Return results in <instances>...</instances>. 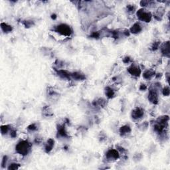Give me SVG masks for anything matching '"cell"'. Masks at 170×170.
I'll return each mask as SVG.
<instances>
[{
    "label": "cell",
    "instance_id": "1",
    "mask_svg": "<svg viewBox=\"0 0 170 170\" xmlns=\"http://www.w3.org/2000/svg\"><path fill=\"white\" fill-rule=\"evenodd\" d=\"M31 144L27 141H21L17 144L15 150L18 154L22 155H26L29 154L31 150Z\"/></svg>",
    "mask_w": 170,
    "mask_h": 170
},
{
    "label": "cell",
    "instance_id": "2",
    "mask_svg": "<svg viewBox=\"0 0 170 170\" xmlns=\"http://www.w3.org/2000/svg\"><path fill=\"white\" fill-rule=\"evenodd\" d=\"M56 31L61 35L67 37L70 36V35L72 33V31L70 26L66 24L59 25L56 28Z\"/></svg>",
    "mask_w": 170,
    "mask_h": 170
},
{
    "label": "cell",
    "instance_id": "3",
    "mask_svg": "<svg viewBox=\"0 0 170 170\" xmlns=\"http://www.w3.org/2000/svg\"><path fill=\"white\" fill-rule=\"evenodd\" d=\"M137 16L140 21L144 22H150L152 19V14L144 9H140L137 12Z\"/></svg>",
    "mask_w": 170,
    "mask_h": 170
},
{
    "label": "cell",
    "instance_id": "4",
    "mask_svg": "<svg viewBox=\"0 0 170 170\" xmlns=\"http://www.w3.org/2000/svg\"><path fill=\"white\" fill-rule=\"evenodd\" d=\"M106 157H107L108 160H116L120 157V154L116 150H110L107 152L106 154Z\"/></svg>",
    "mask_w": 170,
    "mask_h": 170
},
{
    "label": "cell",
    "instance_id": "5",
    "mask_svg": "<svg viewBox=\"0 0 170 170\" xmlns=\"http://www.w3.org/2000/svg\"><path fill=\"white\" fill-rule=\"evenodd\" d=\"M148 100L154 104H157L158 103V94L155 89L150 90L148 94Z\"/></svg>",
    "mask_w": 170,
    "mask_h": 170
},
{
    "label": "cell",
    "instance_id": "6",
    "mask_svg": "<svg viewBox=\"0 0 170 170\" xmlns=\"http://www.w3.org/2000/svg\"><path fill=\"white\" fill-rule=\"evenodd\" d=\"M144 112L141 108H136L132 112V116L134 120H138L140 118H142L144 116Z\"/></svg>",
    "mask_w": 170,
    "mask_h": 170
},
{
    "label": "cell",
    "instance_id": "7",
    "mask_svg": "<svg viewBox=\"0 0 170 170\" xmlns=\"http://www.w3.org/2000/svg\"><path fill=\"white\" fill-rule=\"evenodd\" d=\"M128 72L130 74H131L132 75L134 76V77H139L141 74V70L140 68L137 66L135 65H132L128 68Z\"/></svg>",
    "mask_w": 170,
    "mask_h": 170
},
{
    "label": "cell",
    "instance_id": "8",
    "mask_svg": "<svg viewBox=\"0 0 170 170\" xmlns=\"http://www.w3.org/2000/svg\"><path fill=\"white\" fill-rule=\"evenodd\" d=\"M142 28L141 27L140 25L138 23H136L132 25V27L130 28V32L133 34H138L142 31Z\"/></svg>",
    "mask_w": 170,
    "mask_h": 170
},
{
    "label": "cell",
    "instance_id": "9",
    "mask_svg": "<svg viewBox=\"0 0 170 170\" xmlns=\"http://www.w3.org/2000/svg\"><path fill=\"white\" fill-rule=\"evenodd\" d=\"M161 51L164 55H169V42H165L161 47Z\"/></svg>",
    "mask_w": 170,
    "mask_h": 170
},
{
    "label": "cell",
    "instance_id": "10",
    "mask_svg": "<svg viewBox=\"0 0 170 170\" xmlns=\"http://www.w3.org/2000/svg\"><path fill=\"white\" fill-rule=\"evenodd\" d=\"M54 140L52 139H49L48 140L47 143L46 144L45 146V151L47 152H51L52 150V147L54 146Z\"/></svg>",
    "mask_w": 170,
    "mask_h": 170
},
{
    "label": "cell",
    "instance_id": "11",
    "mask_svg": "<svg viewBox=\"0 0 170 170\" xmlns=\"http://www.w3.org/2000/svg\"><path fill=\"white\" fill-rule=\"evenodd\" d=\"M71 77L73 78V79H76L77 80H84L85 79V76L82 74L80 73V72H74V73L71 74L70 75Z\"/></svg>",
    "mask_w": 170,
    "mask_h": 170
},
{
    "label": "cell",
    "instance_id": "12",
    "mask_svg": "<svg viewBox=\"0 0 170 170\" xmlns=\"http://www.w3.org/2000/svg\"><path fill=\"white\" fill-rule=\"evenodd\" d=\"M1 27H2V29L3 30V31H4L5 33H9L12 31V27L9 25L5 23H2L1 24Z\"/></svg>",
    "mask_w": 170,
    "mask_h": 170
},
{
    "label": "cell",
    "instance_id": "13",
    "mask_svg": "<svg viewBox=\"0 0 170 170\" xmlns=\"http://www.w3.org/2000/svg\"><path fill=\"white\" fill-rule=\"evenodd\" d=\"M58 75H59L62 79H70V77H71L70 74L68 73L66 70H59V71H58Z\"/></svg>",
    "mask_w": 170,
    "mask_h": 170
},
{
    "label": "cell",
    "instance_id": "14",
    "mask_svg": "<svg viewBox=\"0 0 170 170\" xmlns=\"http://www.w3.org/2000/svg\"><path fill=\"white\" fill-rule=\"evenodd\" d=\"M130 132H131L130 127L129 126H127V125H126V126H122V127L120 128V134H121L122 136H124L125 134H129Z\"/></svg>",
    "mask_w": 170,
    "mask_h": 170
},
{
    "label": "cell",
    "instance_id": "15",
    "mask_svg": "<svg viewBox=\"0 0 170 170\" xmlns=\"http://www.w3.org/2000/svg\"><path fill=\"white\" fill-rule=\"evenodd\" d=\"M154 74H155V72H154V71H152V70H147L144 72V75H143V77H144V79L148 80V79H151L152 77H154Z\"/></svg>",
    "mask_w": 170,
    "mask_h": 170
},
{
    "label": "cell",
    "instance_id": "16",
    "mask_svg": "<svg viewBox=\"0 0 170 170\" xmlns=\"http://www.w3.org/2000/svg\"><path fill=\"white\" fill-rule=\"evenodd\" d=\"M58 133L62 137H67L68 136V134H67V131L65 130V128L63 127V126H59V128H58Z\"/></svg>",
    "mask_w": 170,
    "mask_h": 170
},
{
    "label": "cell",
    "instance_id": "17",
    "mask_svg": "<svg viewBox=\"0 0 170 170\" xmlns=\"http://www.w3.org/2000/svg\"><path fill=\"white\" fill-rule=\"evenodd\" d=\"M114 91L112 89V88H109V87H108V88H106V95L107 96V97L109 98H112L114 97Z\"/></svg>",
    "mask_w": 170,
    "mask_h": 170
},
{
    "label": "cell",
    "instance_id": "18",
    "mask_svg": "<svg viewBox=\"0 0 170 170\" xmlns=\"http://www.w3.org/2000/svg\"><path fill=\"white\" fill-rule=\"evenodd\" d=\"M9 126L8 125H6V126H2L1 127V131H2V134H6L8 133V132L9 131Z\"/></svg>",
    "mask_w": 170,
    "mask_h": 170
},
{
    "label": "cell",
    "instance_id": "19",
    "mask_svg": "<svg viewBox=\"0 0 170 170\" xmlns=\"http://www.w3.org/2000/svg\"><path fill=\"white\" fill-rule=\"evenodd\" d=\"M19 167V165L17 164H12L9 165L8 169H17Z\"/></svg>",
    "mask_w": 170,
    "mask_h": 170
},
{
    "label": "cell",
    "instance_id": "20",
    "mask_svg": "<svg viewBox=\"0 0 170 170\" xmlns=\"http://www.w3.org/2000/svg\"><path fill=\"white\" fill-rule=\"evenodd\" d=\"M160 42H159V41H157V42H154L152 47V50H153V51H155V50H157V49L159 48V47H160Z\"/></svg>",
    "mask_w": 170,
    "mask_h": 170
},
{
    "label": "cell",
    "instance_id": "21",
    "mask_svg": "<svg viewBox=\"0 0 170 170\" xmlns=\"http://www.w3.org/2000/svg\"><path fill=\"white\" fill-rule=\"evenodd\" d=\"M163 94L164 96H169V88L168 87H166L163 89Z\"/></svg>",
    "mask_w": 170,
    "mask_h": 170
},
{
    "label": "cell",
    "instance_id": "22",
    "mask_svg": "<svg viewBox=\"0 0 170 170\" xmlns=\"http://www.w3.org/2000/svg\"><path fill=\"white\" fill-rule=\"evenodd\" d=\"M127 9L129 12H132H132H134V11H135V9H136V7H135L134 5H129L127 6Z\"/></svg>",
    "mask_w": 170,
    "mask_h": 170
},
{
    "label": "cell",
    "instance_id": "23",
    "mask_svg": "<svg viewBox=\"0 0 170 170\" xmlns=\"http://www.w3.org/2000/svg\"><path fill=\"white\" fill-rule=\"evenodd\" d=\"M37 129V126H35V124H31L30 126H28V130L30 131H35V130H36Z\"/></svg>",
    "mask_w": 170,
    "mask_h": 170
},
{
    "label": "cell",
    "instance_id": "24",
    "mask_svg": "<svg viewBox=\"0 0 170 170\" xmlns=\"http://www.w3.org/2000/svg\"><path fill=\"white\" fill-rule=\"evenodd\" d=\"M99 36H100V34H99L98 32H94V33L91 35L92 37L97 38V39L99 37Z\"/></svg>",
    "mask_w": 170,
    "mask_h": 170
},
{
    "label": "cell",
    "instance_id": "25",
    "mask_svg": "<svg viewBox=\"0 0 170 170\" xmlns=\"http://www.w3.org/2000/svg\"><path fill=\"white\" fill-rule=\"evenodd\" d=\"M7 156H4V157H3V160H2V167H4V165H5V164H6L7 160Z\"/></svg>",
    "mask_w": 170,
    "mask_h": 170
},
{
    "label": "cell",
    "instance_id": "26",
    "mask_svg": "<svg viewBox=\"0 0 170 170\" xmlns=\"http://www.w3.org/2000/svg\"><path fill=\"white\" fill-rule=\"evenodd\" d=\"M141 90H145L147 89V87H146V84H142L140 86V88Z\"/></svg>",
    "mask_w": 170,
    "mask_h": 170
},
{
    "label": "cell",
    "instance_id": "27",
    "mask_svg": "<svg viewBox=\"0 0 170 170\" xmlns=\"http://www.w3.org/2000/svg\"><path fill=\"white\" fill-rule=\"evenodd\" d=\"M10 135H11V136H12V137H15V136H16V135H17L16 132H15V130H12L11 132H10Z\"/></svg>",
    "mask_w": 170,
    "mask_h": 170
},
{
    "label": "cell",
    "instance_id": "28",
    "mask_svg": "<svg viewBox=\"0 0 170 170\" xmlns=\"http://www.w3.org/2000/svg\"><path fill=\"white\" fill-rule=\"evenodd\" d=\"M130 58L129 57H126L124 58V60H123L124 62H125V63H128V62H130Z\"/></svg>",
    "mask_w": 170,
    "mask_h": 170
},
{
    "label": "cell",
    "instance_id": "29",
    "mask_svg": "<svg viewBox=\"0 0 170 170\" xmlns=\"http://www.w3.org/2000/svg\"><path fill=\"white\" fill-rule=\"evenodd\" d=\"M56 17H57V16H56L55 15H52V19H56Z\"/></svg>",
    "mask_w": 170,
    "mask_h": 170
}]
</instances>
